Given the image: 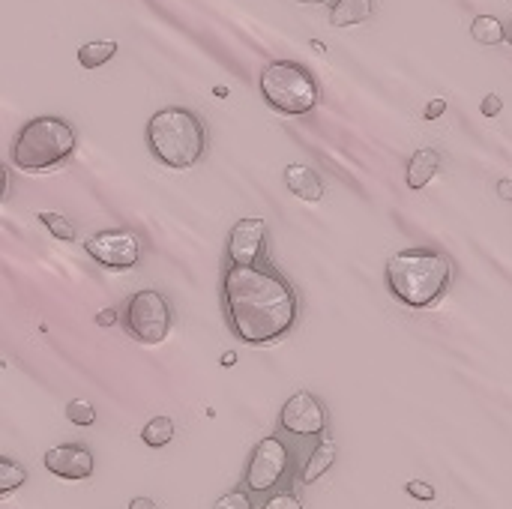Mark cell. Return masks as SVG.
<instances>
[{
  "label": "cell",
  "mask_w": 512,
  "mask_h": 509,
  "mask_svg": "<svg viewBox=\"0 0 512 509\" xmlns=\"http://www.w3.org/2000/svg\"><path fill=\"white\" fill-rule=\"evenodd\" d=\"M222 306L231 333L246 345L279 342L294 330L300 312L294 285L267 264H231L222 276Z\"/></svg>",
  "instance_id": "obj_1"
},
{
  "label": "cell",
  "mask_w": 512,
  "mask_h": 509,
  "mask_svg": "<svg viewBox=\"0 0 512 509\" xmlns=\"http://www.w3.org/2000/svg\"><path fill=\"white\" fill-rule=\"evenodd\" d=\"M453 282V264L435 249H402L387 261L390 294L411 309L435 306Z\"/></svg>",
  "instance_id": "obj_2"
},
{
  "label": "cell",
  "mask_w": 512,
  "mask_h": 509,
  "mask_svg": "<svg viewBox=\"0 0 512 509\" xmlns=\"http://www.w3.org/2000/svg\"><path fill=\"white\" fill-rule=\"evenodd\" d=\"M147 147L168 168H192L207 147L204 123L189 108H162L147 123Z\"/></svg>",
  "instance_id": "obj_3"
},
{
  "label": "cell",
  "mask_w": 512,
  "mask_h": 509,
  "mask_svg": "<svg viewBox=\"0 0 512 509\" xmlns=\"http://www.w3.org/2000/svg\"><path fill=\"white\" fill-rule=\"evenodd\" d=\"M75 129L63 117H36L21 126L12 144V162L21 171H48L75 153Z\"/></svg>",
  "instance_id": "obj_4"
},
{
  "label": "cell",
  "mask_w": 512,
  "mask_h": 509,
  "mask_svg": "<svg viewBox=\"0 0 512 509\" xmlns=\"http://www.w3.org/2000/svg\"><path fill=\"white\" fill-rule=\"evenodd\" d=\"M261 96L273 111L300 117L318 105L321 93L306 66H300L294 60H273L261 72Z\"/></svg>",
  "instance_id": "obj_5"
},
{
  "label": "cell",
  "mask_w": 512,
  "mask_h": 509,
  "mask_svg": "<svg viewBox=\"0 0 512 509\" xmlns=\"http://www.w3.org/2000/svg\"><path fill=\"white\" fill-rule=\"evenodd\" d=\"M171 321L168 297L153 288L132 294L123 309V330L138 345H162L171 336Z\"/></svg>",
  "instance_id": "obj_6"
},
{
  "label": "cell",
  "mask_w": 512,
  "mask_h": 509,
  "mask_svg": "<svg viewBox=\"0 0 512 509\" xmlns=\"http://www.w3.org/2000/svg\"><path fill=\"white\" fill-rule=\"evenodd\" d=\"M291 465H294V459H291V450L285 447V441L270 435L255 444L246 474H243V489L252 495H273L291 477Z\"/></svg>",
  "instance_id": "obj_7"
},
{
  "label": "cell",
  "mask_w": 512,
  "mask_h": 509,
  "mask_svg": "<svg viewBox=\"0 0 512 509\" xmlns=\"http://www.w3.org/2000/svg\"><path fill=\"white\" fill-rule=\"evenodd\" d=\"M84 249L96 264H102L108 270H132L141 261V240L129 228L96 231L93 237H87Z\"/></svg>",
  "instance_id": "obj_8"
},
{
  "label": "cell",
  "mask_w": 512,
  "mask_h": 509,
  "mask_svg": "<svg viewBox=\"0 0 512 509\" xmlns=\"http://www.w3.org/2000/svg\"><path fill=\"white\" fill-rule=\"evenodd\" d=\"M279 426L294 438H321L327 432V408L315 393L300 390L285 402Z\"/></svg>",
  "instance_id": "obj_9"
},
{
  "label": "cell",
  "mask_w": 512,
  "mask_h": 509,
  "mask_svg": "<svg viewBox=\"0 0 512 509\" xmlns=\"http://www.w3.org/2000/svg\"><path fill=\"white\" fill-rule=\"evenodd\" d=\"M267 255V222L240 219L228 234V261L237 267H255Z\"/></svg>",
  "instance_id": "obj_10"
},
{
  "label": "cell",
  "mask_w": 512,
  "mask_h": 509,
  "mask_svg": "<svg viewBox=\"0 0 512 509\" xmlns=\"http://www.w3.org/2000/svg\"><path fill=\"white\" fill-rule=\"evenodd\" d=\"M45 471L60 477V480H87L96 468L93 453L84 444H60L51 447L42 459Z\"/></svg>",
  "instance_id": "obj_11"
},
{
  "label": "cell",
  "mask_w": 512,
  "mask_h": 509,
  "mask_svg": "<svg viewBox=\"0 0 512 509\" xmlns=\"http://www.w3.org/2000/svg\"><path fill=\"white\" fill-rule=\"evenodd\" d=\"M285 183L300 201H321L324 198V183H321L318 171H312L309 165H300V162L288 165L285 168Z\"/></svg>",
  "instance_id": "obj_12"
},
{
  "label": "cell",
  "mask_w": 512,
  "mask_h": 509,
  "mask_svg": "<svg viewBox=\"0 0 512 509\" xmlns=\"http://www.w3.org/2000/svg\"><path fill=\"white\" fill-rule=\"evenodd\" d=\"M438 168H441V153H438V150H432V147L417 150L414 159L408 162V174H405V177H408V186H411V189L429 186L432 177L438 174Z\"/></svg>",
  "instance_id": "obj_13"
},
{
  "label": "cell",
  "mask_w": 512,
  "mask_h": 509,
  "mask_svg": "<svg viewBox=\"0 0 512 509\" xmlns=\"http://www.w3.org/2000/svg\"><path fill=\"white\" fill-rule=\"evenodd\" d=\"M333 465H336V441L324 438L318 447H312V456L306 459V465H303V471H300V480H303V483H315V480H321Z\"/></svg>",
  "instance_id": "obj_14"
},
{
  "label": "cell",
  "mask_w": 512,
  "mask_h": 509,
  "mask_svg": "<svg viewBox=\"0 0 512 509\" xmlns=\"http://www.w3.org/2000/svg\"><path fill=\"white\" fill-rule=\"evenodd\" d=\"M372 15V0H336L333 3V27H351V24H363Z\"/></svg>",
  "instance_id": "obj_15"
},
{
  "label": "cell",
  "mask_w": 512,
  "mask_h": 509,
  "mask_svg": "<svg viewBox=\"0 0 512 509\" xmlns=\"http://www.w3.org/2000/svg\"><path fill=\"white\" fill-rule=\"evenodd\" d=\"M117 54V42L114 39H96V42H87L78 48V63L84 69H99L105 66L111 57Z\"/></svg>",
  "instance_id": "obj_16"
},
{
  "label": "cell",
  "mask_w": 512,
  "mask_h": 509,
  "mask_svg": "<svg viewBox=\"0 0 512 509\" xmlns=\"http://www.w3.org/2000/svg\"><path fill=\"white\" fill-rule=\"evenodd\" d=\"M171 438H174V420H171V417H153V420L141 429V441H144L150 450L168 447Z\"/></svg>",
  "instance_id": "obj_17"
},
{
  "label": "cell",
  "mask_w": 512,
  "mask_h": 509,
  "mask_svg": "<svg viewBox=\"0 0 512 509\" xmlns=\"http://www.w3.org/2000/svg\"><path fill=\"white\" fill-rule=\"evenodd\" d=\"M471 33H474V39L483 42V45H498V42H504V24H501L495 15H480V18L471 24Z\"/></svg>",
  "instance_id": "obj_18"
},
{
  "label": "cell",
  "mask_w": 512,
  "mask_h": 509,
  "mask_svg": "<svg viewBox=\"0 0 512 509\" xmlns=\"http://www.w3.org/2000/svg\"><path fill=\"white\" fill-rule=\"evenodd\" d=\"M24 483H27V468L12 459H0V492L9 495Z\"/></svg>",
  "instance_id": "obj_19"
},
{
  "label": "cell",
  "mask_w": 512,
  "mask_h": 509,
  "mask_svg": "<svg viewBox=\"0 0 512 509\" xmlns=\"http://www.w3.org/2000/svg\"><path fill=\"white\" fill-rule=\"evenodd\" d=\"M36 219L57 237V240H66V243H72L75 240V228H72V222L66 219V216H60V213H36Z\"/></svg>",
  "instance_id": "obj_20"
},
{
  "label": "cell",
  "mask_w": 512,
  "mask_h": 509,
  "mask_svg": "<svg viewBox=\"0 0 512 509\" xmlns=\"http://www.w3.org/2000/svg\"><path fill=\"white\" fill-rule=\"evenodd\" d=\"M66 417H69V423H75V426H90V423L96 420V408H93L87 399H75V402L66 405Z\"/></svg>",
  "instance_id": "obj_21"
},
{
  "label": "cell",
  "mask_w": 512,
  "mask_h": 509,
  "mask_svg": "<svg viewBox=\"0 0 512 509\" xmlns=\"http://www.w3.org/2000/svg\"><path fill=\"white\" fill-rule=\"evenodd\" d=\"M213 509H255L252 504V492H246V489H234V492H228V495H222Z\"/></svg>",
  "instance_id": "obj_22"
},
{
  "label": "cell",
  "mask_w": 512,
  "mask_h": 509,
  "mask_svg": "<svg viewBox=\"0 0 512 509\" xmlns=\"http://www.w3.org/2000/svg\"><path fill=\"white\" fill-rule=\"evenodd\" d=\"M261 509H303V501L291 492V489H282V492H273Z\"/></svg>",
  "instance_id": "obj_23"
},
{
  "label": "cell",
  "mask_w": 512,
  "mask_h": 509,
  "mask_svg": "<svg viewBox=\"0 0 512 509\" xmlns=\"http://www.w3.org/2000/svg\"><path fill=\"white\" fill-rule=\"evenodd\" d=\"M408 495H414L417 501H435V489L423 480H411L408 483Z\"/></svg>",
  "instance_id": "obj_24"
},
{
  "label": "cell",
  "mask_w": 512,
  "mask_h": 509,
  "mask_svg": "<svg viewBox=\"0 0 512 509\" xmlns=\"http://www.w3.org/2000/svg\"><path fill=\"white\" fill-rule=\"evenodd\" d=\"M120 321V315L114 312V309H102L99 315H96V327H114Z\"/></svg>",
  "instance_id": "obj_25"
},
{
  "label": "cell",
  "mask_w": 512,
  "mask_h": 509,
  "mask_svg": "<svg viewBox=\"0 0 512 509\" xmlns=\"http://www.w3.org/2000/svg\"><path fill=\"white\" fill-rule=\"evenodd\" d=\"M498 111H501V99H498L495 93L486 96V99H483V114H486V117H495Z\"/></svg>",
  "instance_id": "obj_26"
},
{
  "label": "cell",
  "mask_w": 512,
  "mask_h": 509,
  "mask_svg": "<svg viewBox=\"0 0 512 509\" xmlns=\"http://www.w3.org/2000/svg\"><path fill=\"white\" fill-rule=\"evenodd\" d=\"M444 108H447V102H444V99H435V102H429V105H426V117H429V120H435V117H441V114H444Z\"/></svg>",
  "instance_id": "obj_27"
},
{
  "label": "cell",
  "mask_w": 512,
  "mask_h": 509,
  "mask_svg": "<svg viewBox=\"0 0 512 509\" xmlns=\"http://www.w3.org/2000/svg\"><path fill=\"white\" fill-rule=\"evenodd\" d=\"M129 509H159V507H156V501H153V498H135V501H129Z\"/></svg>",
  "instance_id": "obj_28"
},
{
  "label": "cell",
  "mask_w": 512,
  "mask_h": 509,
  "mask_svg": "<svg viewBox=\"0 0 512 509\" xmlns=\"http://www.w3.org/2000/svg\"><path fill=\"white\" fill-rule=\"evenodd\" d=\"M498 192H501V198H512V180H501Z\"/></svg>",
  "instance_id": "obj_29"
},
{
  "label": "cell",
  "mask_w": 512,
  "mask_h": 509,
  "mask_svg": "<svg viewBox=\"0 0 512 509\" xmlns=\"http://www.w3.org/2000/svg\"><path fill=\"white\" fill-rule=\"evenodd\" d=\"M300 3H309V0H300Z\"/></svg>",
  "instance_id": "obj_30"
}]
</instances>
